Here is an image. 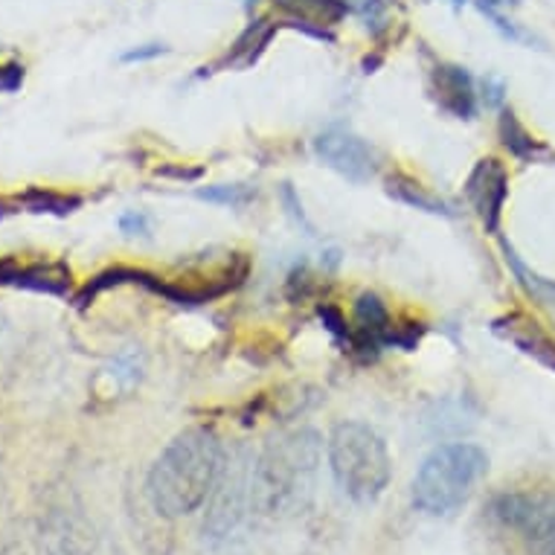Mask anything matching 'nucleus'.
<instances>
[{
  "label": "nucleus",
  "instance_id": "1",
  "mask_svg": "<svg viewBox=\"0 0 555 555\" xmlns=\"http://www.w3.org/2000/svg\"><path fill=\"white\" fill-rule=\"evenodd\" d=\"M224 468V451L210 428L178 434L149 468V501L164 518H186L207 503Z\"/></svg>",
  "mask_w": 555,
  "mask_h": 555
},
{
  "label": "nucleus",
  "instance_id": "2",
  "mask_svg": "<svg viewBox=\"0 0 555 555\" xmlns=\"http://www.w3.org/2000/svg\"><path fill=\"white\" fill-rule=\"evenodd\" d=\"M492 555H555V489H503L482 506Z\"/></svg>",
  "mask_w": 555,
  "mask_h": 555
},
{
  "label": "nucleus",
  "instance_id": "3",
  "mask_svg": "<svg viewBox=\"0 0 555 555\" xmlns=\"http://www.w3.org/2000/svg\"><path fill=\"white\" fill-rule=\"evenodd\" d=\"M320 465V437L314 430H294L273 439L256 460L250 474V501L264 515H288L302 506Z\"/></svg>",
  "mask_w": 555,
  "mask_h": 555
},
{
  "label": "nucleus",
  "instance_id": "4",
  "mask_svg": "<svg viewBox=\"0 0 555 555\" xmlns=\"http://www.w3.org/2000/svg\"><path fill=\"white\" fill-rule=\"evenodd\" d=\"M328 468L337 489L356 503L378 501L392 477L387 442L364 422L335 425L328 437Z\"/></svg>",
  "mask_w": 555,
  "mask_h": 555
},
{
  "label": "nucleus",
  "instance_id": "5",
  "mask_svg": "<svg viewBox=\"0 0 555 555\" xmlns=\"http://www.w3.org/2000/svg\"><path fill=\"white\" fill-rule=\"evenodd\" d=\"M489 472V456L472 442L439 446L425 456L413 477L410 501L425 515H451L472 498L474 486Z\"/></svg>",
  "mask_w": 555,
  "mask_h": 555
},
{
  "label": "nucleus",
  "instance_id": "6",
  "mask_svg": "<svg viewBox=\"0 0 555 555\" xmlns=\"http://www.w3.org/2000/svg\"><path fill=\"white\" fill-rule=\"evenodd\" d=\"M314 155L328 169H335L337 175H344L346 181L352 183L373 181L375 172H378L375 149L346 128H328V131L314 137Z\"/></svg>",
  "mask_w": 555,
  "mask_h": 555
},
{
  "label": "nucleus",
  "instance_id": "7",
  "mask_svg": "<svg viewBox=\"0 0 555 555\" xmlns=\"http://www.w3.org/2000/svg\"><path fill=\"white\" fill-rule=\"evenodd\" d=\"M465 198L477 212V219L486 228V233H498L501 230L503 207L509 198V172L501 160L494 157H482L465 181Z\"/></svg>",
  "mask_w": 555,
  "mask_h": 555
},
{
  "label": "nucleus",
  "instance_id": "8",
  "mask_svg": "<svg viewBox=\"0 0 555 555\" xmlns=\"http://www.w3.org/2000/svg\"><path fill=\"white\" fill-rule=\"evenodd\" d=\"M0 285L64 297L70 292V268L62 262H18L12 256H3L0 259Z\"/></svg>",
  "mask_w": 555,
  "mask_h": 555
},
{
  "label": "nucleus",
  "instance_id": "9",
  "mask_svg": "<svg viewBox=\"0 0 555 555\" xmlns=\"http://www.w3.org/2000/svg\"><path fill=\"white\" fill-rule=\"evenodd\" d=\"M273 7L283 12L294 29L320 41H335L332 27L349 15L346 0H273Z\"/></svg>",
  "mask_w": 555,
  "mask_h": 555
},
{
  "label": "nucleus",
  "instance_id": "10",
  "mask_svg": "<svg viewBox=\"0 0 555 555\" xmlns=\"http://www.w3.org/2000/svg\"><path fill=\"white\" fill-rule=\"evenodd\" d=\"M430 79H434V93H437L439 108L460 119H472L477 114L474 79L468 76L465 67H460V64H437Z\"/></svg>",
  "mask_w": 555,
  "mask_h": 555
},
{
  "label": "nucleus",
  "instance_id": "11",
  "mask_svg": "<svg viewBox=\"0 0 555 555\" xmlns=\"http://www.w3.org/2000/svg\"><path fill=\"white\" fill-rule=\"evenodd\" d=\"M494 332L518 346L524 356L535 358L538 364H544L546 370L555 373V340L541 328V323L515 311V314H506L503 320H498Z\"/></svg>",
  "mask_w": 555,
  "mask_h": 555
},
{
  "label": "nucleus",
  "instance_id": "12",
  "mask_svg": "<svg viewBox=\"0 0 555 555\" xmlns=\"http://www.w3.org/2000/svg\"><path fill=\"white\" fill-rule=\"evenodd\" d=\"M82 207L79 195H64V192L44 190V186H27L18 195L0 198V219L10 212H33V216H70Z\"/></svg>",
  "mask_w": 555,
  "mask_h": 555
},
{
  "label": "nucleus",
  "instance_id": "13",
  "mask_svg": "<svg viewBox=\"0 0 555 555\" xmlns=\"http://www.w3.org/2000/svg\"><path fill=\"white\" fill-rule=\"evenodd\" d=\"M273 36H276V24L271 18L250 21L245 33L236 38V44L230 47L228 55L221 59L219 67H238V70H245V67L259 62V55L268 50Z\"/></svg>",
  "mask_w": 555,
  "mask_h": 555
},
{
  "label": "nucleus",
  "instance_id": "14",
  "mask_svg": "<svg viewBox=\"0 0 555 555\" xmlns=\"http://www.w3.org/2000/svg\"><path fill=\"white\" fill-rule=\"evenodd\" d=\"M501 140L512 157H518L524 164H538V160H550L553 152L544 146L538 137L527 131V126L515 117V111H503L501 114Z\"/></svg>",
  "mask_w": 555,
  "mask_h": 555
},
{
  "label": "nucleus",
  "instance_id": "15",
  "mask_svg": "<svg viewBox=\"0 0 555 555\" xmlns=\"http://www.w3.org/2000/svg\"><path fill=\"white\" fill-rule=\"evenodd\" d=\"M387 192H390L396 201H401V204L416 207V210L434 212V216H451V207H448L446 201H439L437 195L425 192L420 183L410 181L404 175H392L390 181H387Z\"/></svg>",
  "mask_w": 555,
  "mask_h": 555
},
{
  "label": "nucleus",
  "instance_id": "16",
  "mask_svg": "<svg viewBox=\"0 0 555 555\" xmlns=\"http://www.w3.org/2000/svg\"><path fill=\"white\" fill-rule=\"evenodd\" d=\"M503 254H506V264H509L512 271H515V276H518V283L524 285V292H527L532 300L544 302V306H555V283L541 280L538 273L529 271L527 264L520 262L518 254H515L509 245H503Z\"/></svg>",
  "mask_w": 555,
  "mask_h": 555
},
{
  "label": "nucleus",
  "instance_id": "17",
  "mask_svg": "<svg viewBox=\"0 0 555 555\" xmlns=\"http://www.w3.org/2000/svg\"><path fill=\"white\" fill-rule=\"evenodd\" d=\"M198 198L210 201V204H224V207H245L256 198V190L245 183H219V186L198 190Z\"/></svg>",
  "mask_w": 555,
  "mask_h": 555
},
{
  "label": "nucleus",
  "instance_id": "18",
  "mask_svg": "<svg viewBox=\"0 0 555 555\" xmlns=\"http://www.w3.org/2000/svg\"><path fill=\"white\" fill-rule=\"evenodd\" d=\"M318 314H320V320H323V326H326L328 332H332V335L340 340V344L349 346V340H352V326L346 323L344 311L335 309V306H320Z\"/></svg>",
  "mask_w": 555,
  "mask_h": 555
},
{
  "label": "nucleus",
  "instance_id": "19",
  "mask_svg": "<svg viewBox=\"0 0 555 555\" xmlns=\"http://www.w3.org/2000/svg\"><path fill=\"white\" fill-rule=\"evenodd\" d=\"M392 0H366L364 3V15H366V27L373 29V36H382L390 18H387V12H390Z\"/></svg>",
  "mask_w": 555,
  "mask_h": 555
},
{
  "label": "nucleus",
  "instance_id": "20",
  "mask_svg": "<svg viewBox=\"0 0 555 555\" xmlns=\"http://www.w3.org/2000/svg\"><path fill=\"white\" fill-rule=\"evenodd\" d=\"M24 85V67L21 64H0V93H15Z\"/></svg>",
  "mask_w": 555,
  "mask_h": 555
},
{
  "label": "nucleus",
  "instance_id": "21",
  "mask_svg": "<svg viewBox=\"0 0 555 555\" xmlns=\"http://www.w3.org/2000/svg\"><path fill=\"white\" fill-rule=\"evenodd\" d=\"M119 230L126 233V236H149L152 233V224L143 212H126L122 219H119Z\"/></svg>",
  "mask_w": 555,
  "mask_h": 555
},
{
  "label": "nucleus",
  "instance_id": "22",
  "mask_svg": "<svg viewBox=\"0 0 555 555\" xmlns=\"http://www.w3.org/2000/svg\"><path fill=\"white\" fill-rule=\"evenodd\" d=\"M169 53V47L164 44H143L137 47V50H128V53H122V64H134V62H152V59H157V55Z\"/></svg>",
  "mask_w": 555,
  "mask_h": 555
},
{
  "label": "nucleus",
  "instance_id": "23",
  "mask_svg": "<svg viewBox=\"0 0 555 555\" xmlns=\"http://www.w3.org/2000/svg\"><path fill=\"white\" fill-rule=\"evenodd\" d=\"M283 198H285V204L292 207V216H294V219L302 221V224H306V228L311 230V224H309V221H306V216H302V207H300V204H297V195H294V190H292V186H288V183H285Z\"/></svg>",
  "mask_w": 555,
  "mask_h": 555
},
{
  "label": "nucleus",
  "instance_id": "24",
  "mask_svg": "<svg viewBox=\"0 0 555 555\" xmlns=\"http://www.w3.org/2000/svg\"><path fill=\"white\" fill-rule=\"evenodd\" d=\"M451 3H454V7H463V3H468V0H451Z\"/></svg>",
  "mask_w": 555,
  "mask_h": 555
}]
</instances>
